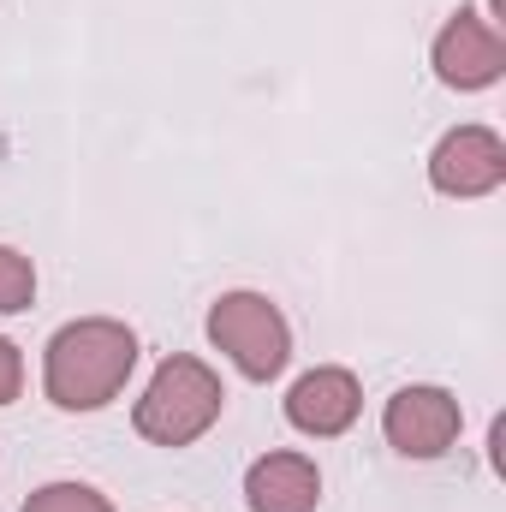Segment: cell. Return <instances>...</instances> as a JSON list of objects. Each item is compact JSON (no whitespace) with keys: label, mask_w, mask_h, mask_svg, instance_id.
<instances>
[{"label":"cell","mask_w":506,"mask_h":512,"mask_svg":"<svg viewBox=\"0 0 506 512\" xmlns=\"http://www.w3.org/2000/svg\"><path fill=\"white\" fill-rule=\"evenodd\" d=\"M24 393V352L0 334V405H12Z\"/></svg>","instance_id":"obj_11"},{"label":"cell","mask_w":506,"mask_h":512,"mask_svg":"<svg viewBox=\"0 0 506 512\" xmlns=\"http://www.w3.org/2000/svg\"><path fill=\"white\" fill-rule=\"evenodd\" d=\"M137 370V334L114 316H78L54 328L42 352V393L60 411H102L126 393Z\"/></svg>","instance_id":"obj_1"},{"label":"cell","mask_w":506,"mask_h":512,"mask_svg":"<svg viewBox=\"0 0 506 512\" xmlns=\"http://www.w3.org/2000/svg\"><path fill=\"white\" fill-rule=\"evenodd\" d=\"M429 66L447 90L471 96V90H489L501 84L506 72V36L495 18H483L477 6H459L441 30H435V48H429Z\"/></svg>","instance_id":"obj_4"},{"label":"cell","mask_w":506,"mask_h":512,"mask_svg":"<svg viewBox=\"0 0 506 512\" xmlns=\"http://www.w3.org/2000/svg\"><path fill=\"white\" fill-rule=\"evenodd\" d=\"M245 507L251 512H316L322 507V471L310 453H262L245 471Z\"/></svg>","instance_id":"obj_8"},{"label":"cell","mask_w":506,"mask_h":512,"mask_svg":"<svg viewBox=\"0 0 506 512\" xmlns=\"http://www.w3.org/2000/svg\"><path fill=\"white\" fill-rule=\"evenodd\" d=\"M18 512H114V501L90 483H42V489L24 495Z\"/></svg>","instance_id":"obj_9"},{"label":"cell","mask_w":506,"mask_h":512,"mask_svg":"<svg viewBox=\"0 0 506 512\" xmlns=\"http://www.w3.org/2000/svg\"><path fill=\"white\" fill-rule=\"evenodd\" d=\"M36 304V262L12 245H0V316H18Z\"/></svg>","instance_id":"obj_10"},{"label":"cell","mask_w":506,"mask_h":512,"mask_svg":"<svg viewBox=\"0 0 506 512\" xmlns=\"http://www.w3.org/2000/svg\"><path fill=\"white\" fill-rule=\"evenodd\" d=\"M465 429V411L447 387L411 382L381 405V435L399 459H441Z\"/></svg>","instance_id":"obj_5"},{"label":"cell","mask_w":506,"mask_h":512,"mask_svg":"<svg viewBox=\"0 0 506 512\" xmlns=\"http://www.w3.org/2000/svg\"><path fill=\"white\" fill-rule=\"evenodd\" d=\"M227 411V387L221 376L191 358V352H173L155 364V376L143 387V399L131 405V429L149 441V447H191L203 441Z\"/></svg>","instance_id":"obj_2"},{"label":"cell","mask_w":506,"mask_h":512,"mask_svg":"<svg viewBox=\"0 0 506 512\" xmlns=\"http://www.w3.org/2000/svg\"><path fill=\"white\" fill-rule=\"evenodd\" d=\"M203 328H209V346L227 352V364L245 382H274L292 364V328L268 292H221Z\"/></svg>","instance_id":"obj_3"},{"label":"cell","mask_w":506,"mask_h":512,"mask_svg":"<svg viewBox=\"0 0 506 512\" xmlns=\"http://www.w3.org/2000/svg\"><path fill=\"white\" fill-rule=\"evenodd\" d=\"M358 411H364V387L352 370H340V364H316V370H304L292 393H286V423L298 429V435H310V441H334V435H346L352 423H358Z\"/></svg>","instance_id":"obj_7"},{"label":"cell","mask_w":506,"mask_h":512,"mask_svg":"<svg viewBox=\"0 0 506 512\" xmlns=\"http://www.w3.org/2000/svg\"><path fill=\"white\" fill-rule=\"evenodd\" d=\"M429 185L453 203H477L506 185V137L495 126H453L429 149Z\"/></svg>","instance_id":"obj_6"}]
</instances>
